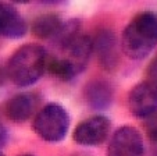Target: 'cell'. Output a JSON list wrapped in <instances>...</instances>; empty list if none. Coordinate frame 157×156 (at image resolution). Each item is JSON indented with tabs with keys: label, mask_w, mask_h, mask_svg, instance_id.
Returning <instances> with one entry per match:
<instances>
[{
	"label": "cell",
	"mask_w": 157,
	"mask_h": 156,
	"mask_svg": "<svg viewBox=\"0 0 157 156\" xmlns=\"http://www.w3.org/2000/svg\"><path fill=\"white\" fill-rule=\"evenodd\" d=\"M21 156H32V155H21Z\"/></svg>",
	"instance_id": "cell-18"
},
{
	"label": "cell",
	"mask_w": 157,
	"mask_h": 156,
	"mask_svg": "<svg viewBox=\"0 0 157 156\" xmlns=\"http://www.w3.org/2000/svg\"><path fill=\"white\" fill-rule=\"evenodd\" d=\"M128 107L132 116L147 118L157 112V84L145 81L135 85L128 96Z\"/></svg>",
	"instance_id": "cell-6"
},
{
	"label": "cell",
	"mask_w": 157,
	"mask_h": 156,
	"mask_svg": "<svg viewBox=\"0 0 157 156\" xmlns=\"http://www.w3.org/2000/svg\"><path fill=\"white\" fill-rule=\"evenodd\" d=\"M145 144L140 133L129 126L120 127L113 134L107 148V156H143Z\"/></svg>",
	"instance_id": "cell-4"
},
{
	"label": "cell",
	"mask_w": 157,
	"mask_h": 156,
	"mask_svg": "<svg viewBox=\"0 0 157 156\" xmlns=\"http://www.w3.org/2000/svg\"><path fill=\"white\" fill-rule=\"evenodd\" d=\"M81 24L77 20H71L68 22H64L57 35L52 39L53 45L59 49L64 50L65 47H68L78 36H81Z\"/></svg>",
	"instance_id": "cell-12"
},
{
	"label": "cell",
	"mask_w": 157,
	"mask_h": 156,
	"mask_svg": "<svg viewBox=\"0 0 157 156\" xmlns=\"http://www.w3.org/2000/svg\"><path fill=\"white\" fill-rule=\"evenodd\" d=\"M70 127V116L67 110L57 103L46 105L36 114L32 128L42 139L48 142H59L65 138Z\"/></svg>",
	"instance_id": "cell-3"
},
{
	"label": "cell",
	"mask_w": 157,
	"mask_h": 156,
	"mask_svg": "<svg viewBox=\"0 0 157 156\" xmlns=\"http://www.w3.org/2000/svg\"><path fill=\"white\" fill-rule=\"evenodd\" d=\"M38 103H39L38 95L25 92V94L15 95L11 99L7 100L4 110H6L7 117L11 121L22 123V121L28 120L33 114Z\"/></svg>",
	"instance_id": "cell-10"
},
{
	"label": "cell",
	"mask_w": 157,
	"mask_h": 156,
	"mask_svg": "<svg viewBox=\"0 0 157 156\" xmlns=\"http://www.w3.org/2000/svg\"><path fill=\"white\" fill-rule=\"evenodd\" d=\"M48 70L52 75L61 81H71L79 74L64 57H54L48 60Z\"/></svg>",
	"instance_id": "cell-13"
},
{
	"label": "cell",
	"mask_w": 157,
	"mask_h": 156,
	"mask_svg": "<svg viewBox=\"0 0 157 156\" xmlns=\"http://www.w3.org/2000/svg\"><path fill=\"white\" fill-rule=\"evenodd\" d=\"M83 99L89 107L95 110H104L113 103L114 89L107 81L93 80L86 84L83 89Z\"/></svg>",
	"instance_id": "cell-9"
},
{
	"label": "cell",
	"mask_w": 157,
	"mask_h": 156,
	"mask_svg": "<svg viewBox=\"0 0 157 156\" xmlns=\"http://www.w3.org/2000/svg\"><path fill=\"white\" fill-rule=\"evenodd\" d=\"M111 131V121L106 116H93L77 126L72 138L82 146H98L107 139Z\"/></svg>",
	"instance_id": "cell-5"
},
{
	"label": "cell",
	"mask_w": 157,
	"mask_h": 156,
	"mask_svg": "<svg viewBox=\"0 0 157 156\" xmlns=\"http://www.w3.org/2000/svg\"><path fill=\"white\" fill-rule=\"evenodd\" d=\"M48 53L36 43H28L17 49L7 63V77L17 86H29L38 82L48 68Z\"/></svg>",
	"instance_id": "cell-1"
},
{
	"label": "cell",
	"mask_w": 157,
	"mask_h": 156,
	"mask_svg": "<svg viewBox=\"0 0 157 156\" xmlns=\"http://www.w3.org/2000/svg\"><path fill=\"white\" fill-rule=\"evenodd\" d=\"M63 21L57 14H42L32 22V34L40 39H53L63 27Z\"/></svg>",
	"instance_id": "cell-11"
},
{
	"label": "cell",
	"mask_w": 157,
	"mask_h": 156,
	"mask_svg": "<svg viewBox=\"0 0 157 156\" xmlns=\"http://www.w3.org/2000/svg\"><path fill=\"white\" fill-rule=\"evenodd\" d=\"M157 46V14L143 11L129 21L122 32V49L129 59L140 60Z\"/></svg>",
	"instance_id": "cell-2"
},
{
	"label": "cell",
	"mask_w": 157,
	"mask_h": 156,
	"mask_svg": "<svg viewBox=\"0 0 157 156\" xmlns=\"http://www.w3.org/2000/svg\"><path fill=\"white\" fill-rule=\"evenodd\" d=\"M146 75H147V78H149V81H150V82L157 84V56L154 57V59L150 62V64L147 66Z\"/></svg>",
	"instance_id": "cell-15"
},
{
	"label": "cell",
	"mask_w": 157,
	"mask_h": 156,
	"mask_svg": "<svg viewBox=\"0 0 157 156\" xmlns=\"http://www.w3.org/2000/svg\"><path fill=\"white\" fill-rule=\"evenodd\" d=\"M145 131L150 144V155L157 156V112L146 118Z\"/></svg>",
	"instance_id": "cell-14"
},
{
	"label": "cell",
	"mask_w": 157,
	"mask_h": 156,
	"mask_svg": "<svg viewBox=\"0 0 157 156\" xmlns=\"http://www.w3.org/2000/svg\"><path fill=\"white\" fill-rule=\"evenodd\" d=\"M27 31V22L18 10L11 4L0 2V35L9 39H20Z\"/></svg>",
	"instance_id": "cell-8"
},
{
	"label": "cell",
	"mask_w": 157,
	"mask_h": 156,
	"mask_svg": "<svg viewBox=\"0 0 157 156\" xmlns=\"http://www.w3.org/2000/svg\"><path fill=\"white\" fill-rule=\"evenodd\" d=\"M6 75H7V71L4 70L2 66H0V86L4 84V81H6Z\"/></svg>",
	"instance_id": "cell-17"
},
{
	"label": "cell",
	"mask_w": 157,
	"mask_h": 156,
	"mask_svg": "<svg viewBox=\"0 0 157 156\" xmlns=\"http://www.w3.org/2000/svg\"><path fill=\"white\" fill-rule=\"evenodd\" d=\"M0 156H4V155H3V153H2V152H0Z\"/></svg>",
	"instance_id": "cell-19"
},
{
	"label": "cell",
	"mask_w": 157,
	"mask_h": 156,
	"mask_svg": "<svg viewBox=\"0 0 157 156\" xmlns=\"http://www.w3.org/2000/svg\"><path fill=\"white\" fill-rule=\"evenodd\" d=\"M7 139H9V131L0 121V148H3L7 144Z\"/></svg>",
	"instance_id": "cell-16"
},
{
	"label": "cell",
	"mask_w": 157,
	"mask_h": 156,
	"mask_svg": "<svg viewBox=\"0 0 157 156\" xmlns=\"http://www.w3.org/2000/svg\"><path fill=\"white\" fill-rule=\"evenodd\" d=\"M92 43L93 52L98 56L101 67L106 70H114L118 63V53H117V43L114 34L109 30H101L96 35V38L92 39Z\"/></svg>",
	"instance_id": "cell-7"
}]
</instances>
